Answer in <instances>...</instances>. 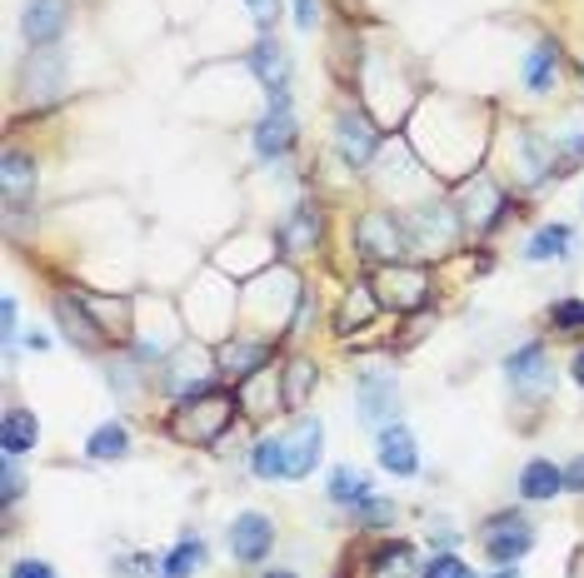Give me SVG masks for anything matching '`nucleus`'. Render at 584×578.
<instances>
[{"mask_svg": "<svg viewBox=\"0 0 584 578\" xmlns=\"http://www.w3.org/2000/svg\"><path fill=\"white\" fill-rule=\"evenodd\" d=\"M355 245H360V255L375 259V265H400L415 249V240H410V225H405L395 210H370L355 225Z\"/></svg>", "mask_w": 584, "mask_h": 578, "instance_id": "f257e3e1", "label": "nucleus"}, {"mask_svg": "<svg viewBox=\"0 0 584 578\" xmlns=\"http://www.w3.org/2000/svg\"><path fill=\"white\" fill-rule=\"evenodd\" d=\"M60 96H65V55L55 45H35L21 65V100L41 110Z\"/></svg>", "mask_w": 584, "mask_h": 578, "instance_id": "f03ea898", "label": "nucleus"}, {"mask_svg": "<svg viewBox=\"0 0 584 578\" xmlns=\"http://www.w3.org/2000/svg\"><path fill=\"white\" fill-rule=\"evenodd\" d=\"M280 444H285V479H305V474H315V464H320V454H324V424L300 414L280 434Z\"/></svg>", "mask_w": 584, "mask_h": 578, "instance_id": "7ed1b4c3", "label": "nucleus"}, {"mask_svg": "<svg viewBox=\"0 0 584 578\" xmlns=\"http://www.w3.org/2000/svg\"><path fill=\"white\" fill-rule=\"evenodd\" d=\"M480 544H485V554L495 558V564H519V558L535 548V529L519 514H495L480 529Z\"/></svg>", "mask_w": 584, "mask_h": 578, "instance_id": "20e7f679", "label": "nucleus"}, {"mask_svg": "<svg viewBox=\"0 0 584 578\" xmlns=\"http://www.w3.org/2000/svg\"><path fill=\"white\" fill-rule=\"evenodd\" d=\"M355 399H360V419L370 429H385L395 424V409H400V389H395V375H379V369H365L355 385Z\"/></svg>", "mask_w": 584, "mask_h": 578, "instance_id": "39448f33", "label": "nucleus"}, {"mask_svg": "<svg viewBox=\"0 0 584 578\" xmlns=\"http://www.w3.org/2000/svg\"><path fill=\"white\" fill-rule=\"evenodd\" d=\"M275 548V524L260 509H245V514H235V524H230V554H235V564H265V554Z\"/></svg>", "mask_w": 584, "mask_h": 578, "instance_id": "423d86ee", "label": "nucleus"}, {"mask_svg": "<svg viewBox=\"0 0 584 578\" xmlns=\"http://www.w3.org/2000/svg\"><path fill=\"white\" fill-rule=\"evenodd\" d=\"M295 145V110H290V96H275L265 120L255 125V155L260 160H280L285 151Z\"/></svg>", "mask_w": 584, "mask_h": 578, "instance_id": "0eeeda50", "label": "nucleus"}, {"mask_svg": "<svg viewBox=\"0 0 584 578\" xmlns=\"http://www.w3.org/2000/svg\"><path fill=\"white\" fill-rule=\"evenodd\" d=\"M335 145H340V160H345L350 170H365V165L375 160V151H379V130L370 125L360 110H345L340 125H335Z\"/></svg>", "mask_w": 584, "mask_h": 578, "instance_id": "6e6552de", "label": "nucleus"}, {"mask_svg": "<svg viewBox=\"0 0 584 578\" xmlns=\"http://www.w3.org/2000/svg\"><path fill=\"white\" fill-rule=\"evenodd\" d=\"M405 225H410V240L415 245H425V249H444L454 240V230H460V220H454V210L450 204H420V210H410L405 214Z\"/></svg>", "mask_w": 584, "mask_h": 578, "instance_id": "1a4fd4ad", "label": "nucleus"}, {"mask_svg": "<svg viewBox=\"0 0 584 578\" xmlns=\"http://www.w3.org/2000/svg\"><path fill=\"white\" fill-rule=\"evenodd\" d=\"M65 25H70V0H31V5H25L21 31H25V41H31V51H35V45L60 41Z\"/></svg>", "mask_w": 584, "mask_h": 578, "instance_id": "9d476101", "label": "nucleus"}, {"mask_svg": "<svg viewBox=\"0 0 584 578\" xmlns=\"http://www.w3.org/2000/svg\"><path fill=\"white\" fill-rule=\"evenodd\" d=\"M375 459H379V469H389L395 479H410V474H420V449H415V434L405 424H385V429H379Z\"/></svg>", "mask_w": 584, "mask_h": 578, "instance_id": "9b49d317", "label": "nucleus"}, {"mask_svg": "<svg viewBox=\"0 0 584 578\" xmlns=\"http://www.w3.org/2000/svg\"><path fill=\"white\" fill-rule=\"evenodd\" d=\"M250 70H255V80L265 86V96H290V51H285L280 41H260L255 51H250Z\"/></svg>", "mask_w": 584, "mask_h": 578, "instance_id": "f8f14e48", "label": "nucleus"}, {"mask_svg": "<svg viewBox=\"0 0 584 578\" xmlns=\"http://www.w3.org/2000/svg\"><path fill=\"white\" fill-rule=\"evenodd\" d=\"M216 365H220V375H225L230 385H245V379H255L260 369L271 365V344H245V340H235V344H225V349L216 354Z\"/></svg>", "mask_w": 584, "mask_h": 578, "instance_id": "ddd939ff", "label": "nucleus"}, {"mask_svg": "<svg viewBox=\"0 0 584 578\" xmlns=\"http://www.w3.org/2000/svg\"><path fill=\"white\" fill-rule=\"evenodd\" d=\"M505 375L515 389H544L550 385V359H544V344H519L505 359Z\"/></svg>", "mask_w": 584, "mask_h": 578, "instance_id": "4468645a", "label": "nucleus"}, {"mask_svg": "<svg viewBox=\"0 0 584 578\" xmlns=\"http://www.w3.org/2000/svg\"><path fill=\"white\" fill-rule=\"evenodd\" d=\"M519 76H525V90H530V96H550L554 76H560V45L540 41L530 55H525V70H519Z\"/></svg>", "mask_w": 584, "mask_h": 578, "instance_id": "2eb2a0df", "label": "nucleus"}, {"mask_svg": "<svg viewBox=\"0 0 584 578\" xmlns=\"http://www.w3.org/2000/svg\"><path fill=\"white\" fill-rule=\"evenodd\" d=\"M554 493H564V469L554 459H530L525 469H519V499H554Z\"/></svg>", "mask_w": 584, "mask_h": 578, "instance_id": "dca6fc26", "label": "nucleus"}, {"mask_svg": "<svg viewBox=\"0 0 584 578\" xmlns=\"http://www.w3.org/2000/svg\"><path fill=\"white\" fill-rule=\"evenodd\" d=\"M35 444H41V424H35L31 409H5V419H0V449L11 454H31Z\"/></svg>", "mask_w": 584, "mask_h": 578, "instance_id": "f3484780", "label": "nucleus"}, {"mask_svg": "<svg viewBox=\"0 0 584 578\" xmlns=\"http://www.w3.org/2000/svg\"><path fill=\"white\" fill-rule=\"evenodd\" d=\"M0 185H5V204L21 210L35 194V160L25 151H5V170H0Z\"/></svg>", "mask_w": 584, "mask_h": 578, "instance_id": "a211bd4d", "label": "nucleus"}, {"mask_svg": "<svg viewBox=\"0 0 584 578\" xmlns=\"http://www.w3.org/2000/svg\"><path fill=\"white\" fill-rule=\"evenodd\" d=\"M315 240H320V214L310 204H295L290 220L280 225V249L285 255H305V249H315Z\"/></svg>", "mask_w": 584, "mask_h": 578, "instance_id": "6ab92c4d", "label": "nucleus"}, {"mask_svg": "<svg viewBox=\"0 0 584 578\" xmlns=\"http://www.w3.org/2000/svg\"><path fill=\"white\" fill-rule=\"evenodd\" d=\"M574 249V230L570 225H544L525 240V259L530 265H544V259H564Z\"/></svg>", "mask_w": 584, "mask_h": 578, "instance_id": "aec40b11", "label": "nucleus"}, {"mask_svg": "<svg viewBox=\"0 0 584 578\" xmlns=\"http://www.w3.org/2000/svg\"><path fill=\"white\" fill-rule=\"evenodd\" d=\"M200 568H206V544H200V538H180V544L161 558V574L155 578H190V574H200Z\"/></svg>", "mask_w": 584, "mask_h": 578, "instance_id": "412c9836", "label": "nucleus"}, {"mask_svg": "<svg viewBox=\"0 0 584 578\" xmlns=\"http://www.w3.org/2000/svg\"><path fill=\"white\" fill-rule=\"evenodd\" d=\"M86 454H90L96 464L125 459V454H130V429H125V424H115V419H110V424H100L96 434L86 440Z\"/></svg>", "mask_w": 584, "mask_h": 578, "instance_id": "4be33fe9", "label": "nucleus"}, {"mask_svg": "<svg viewBox=\"0 0 584 578\" xmlns=\"http://www.w3.org/2000/svg\"><path fill=\"white\" fill-rule=\"evenodd\" d=\"M330 499L345 503V509H360L365 499H375V489H370V474L350 469V464H340L335 474H330Z\"/></svg>", "mask_w": 584, "mask_h": 578, "instance_id": "5701e85b", "label": "nucleus"}, {"mask_svg": "<svg viewBox=\"0 0 584 578\" xmlns=\"http://www.w3.org/2000/svg\"><path fill=\"white\" fill-rule=\"evenodd\" d=\"M310 385H315V365L310 359H290V369H285V389H280L285 409H300L305 394H310Z\"/></svg>", "mask_w": 584, "mask_h": 578, "instance_id": "b1692460", "label": "nucleus"}, {"mask_svg": "<svg viewBox=\"0 0 584 578\" xmlns=\"http://www.w3.org/2000/svg\"><path fill=\"white\" fill-rule=\"evenodd\" d=\"M250 469H255L260 479H285V444L280 440H260L255 449H250Z\"/></svg>", "mask_w": 584, "mask_h": 578, "instance_id": "393cba45", "label": "nucleus"}, {"mask_svg": "<svg viewBox=\"0 0 584 578\" xmlns=\"http://www.w3.org/2000/svg\"><path fill=\"white\" fill-rule=\"evenodd\" d=\"M375 285H355V294L345 300V310H340V330H350V324H365L370 314H375V294H370Z\"/></svg>", "mask_w": 584, "mask_h": 578, "instance_id": "a878e982", "label": "nucleus"}, {"mask_svg": "<svg viewBox=\"0 0 584 578\" xmlns=\"http://www.w3.org/2000/svg\"><path fill=\"white\" fill-rule=\"evenodd\" d=\"M370 564H375V574H405V568H410V548L405 544H379L375 554H370Z\"/></svg>", "mask_w": 584, "mask_h": 578, "instance_id": "bb28decb", "label": "nucleus"}, {"mask_svg": "<svg viewBox=\"0 0 584 578\" xmlns=\"http://www.w3.org/2000/svg\"><path fill=\"white\" fill-rule=\"evenodd\" d=\"M420 578H480V574H475L470 564H460L454 554H434L430 564H425V574H420Z\"/></svg>", "mask_w": 584, "mask_h": 578, "instance_id": "cd10ccee", "label": "nucleus"}, {"mask_svg": "<svg viewBox=\"0 0 584 578\" xmlns=\"http://www.w3.org/2000/svg\"><path fill=\"white\" fill-rule=\"evenodd\" d=\"M550 324L554 330H584V300H560V304H550Z\"/></svg>", "mask_w": 584, "mask_h": 578, "instance_id": "c85d7f7f", "label": "nucleus"}, {"mask_svg": "<svg viewBox=\"0 0 584 578\" xmlns=\"http://www.w3.org/2000/svg\"><path fill=\"white\" fill-rule=\"evenodd\" d=\"M360 514V524H389V519H395V503H385V499H365L355 509Z\"/></svg>", "mask_w": 584, "mask_h": 578, "instance_id": "c756f323", "label": "nucleus"}, {"mask_svg": "<svg viewBox=\"0 0 584 578\" xmlns=\"http://www.w3.org/2000/svg\"><path fill=\"white\" fill-rule=\"evenodd\" d=\"M245 5H250V15H255L260 31H271V25L280 21V0H245Z\"/></svg>", "mask_w": 584, "mask_h": 578, "instance_id": "7c9ffc66", "label": "nucleus"}, {"mask_svg": "<svg viewBox=\"0 0 584 578\" xmlns=\"http://www.w3.org/2000/svg\"><path fill=\"white\" fill-rule=\"evenodd\" d=\"M0 483H5V503H15V499H21V469H15V459H11V454H5V469H0Z\"/></svg>", "mask_w": 584, "mask_h": 578, "instance_id": "2f4dec72", "label": "nucleus"}, {"mask_svg": "<svg viewBox=\"0 0 584 578\" xmlns=\"http://www.w3.org/2000/svg\"><path fill=\"white\" fill-rule=\"evenodd\" d=\"M11 578H55V568L45 564V558H21V564L11 568Z\"/></svg>", "mask_w": 584, "mask_h": 578, "instance_id": "473e14b6", "label": "nucleus"}, {"mask_svg": "<svg viewBox=\"0 0 584 578\" xmlns=\"http://www.w3.org/2000/svg\"><path fill=\"white\" fill-rule=\"evenodd\" d=\"M315 21H320V0H295V25L315 31Z\"/></svg>", "mask_w": 584, "mask_h": 578, "instance_id": "72a5a7b5", "label": "nucleus"}, {"mask_svg": "<svg viewBox=\"0 0 584 578\" xmlns=\"http://www.w3.org/2000/svg\"><path fill=\"white\" fill-rule=\"evenodd\" d=\"M564 493H584V454L564 464Z\"/></svg>", "mask_w": 584, "mask_h": 578, "instance_id": "f704fd0d", "label": "nucleus"}, {"mask_svg": "<svg viewBox=\"0 0 584 578\" xmlns=\"http://www.w3.org/2000/svg\"><path fill=\"white\" fill-rule=\"evenodd\" d=\"M0 314H5V344H11V340H15V300L0 304Z\"/></svg>", "mask_w": 584, "mask_h": 578, "instance_id": "c9c22d12", "label": "nucleus"}, {"mask_svg": "<svg viewBox=\"0 0 584 578\" xmlns=\"http://www.w3.org/2000/svg\"><path fill=\"white\" fill-rule=\"evenodd\" d=\"M574 379H580V385H584V349L574 354Z\"/></svg>", "mask_w": 584, "mask_h": 578, "instance_id": "e433bc0d", "label": "nucleus"}, {"mask_svg": "<svg viewBox=\"0 0 584 578\" xmlns=\"http://www.w3.org/2000/svg\"><path fill=\"white\" fill-rule=\"evenodd\" d=\"M495 578H519V568L515 564H499V574Z\"/></svg>", "mask_w": 584, "mask_h": 578, "instance_id": "4c0bfd02", "label": "nucleus"}, {"mask_svg": "<svg viewBox=\"0 0 584 578\" xmlns=\"http://www.w3.org/2000/svg\"><path fill=\"white\" fill-rule=\"evenodd\" d=\"M265 578H295V574H290V568H271V574H265Z\"/></svg>", "mask_w": 584, "mask_h": 578, "instance_id": "58836bf2", "label": "nucleus"}]
</instances>
